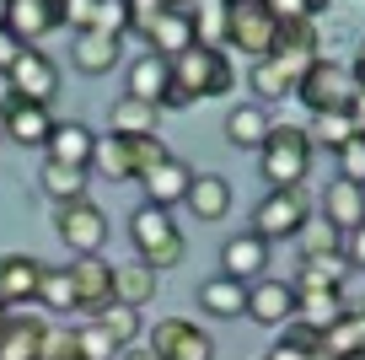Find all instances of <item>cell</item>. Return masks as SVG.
I'll return each mask as SVG.
<instances>
[{
  "instance_id": "1",
  "label": "cell",
  "mask_w": 365,
  "mask_h": 360,
  "mask_svg": "<svg viewBox=\"0 0 365 360\" xmlns=\"http://www.w3.org/2000/svg\"><path fill=\"white\" fill-rule=\"evenodd\" d=\"M167 97H161V108H194V102L205 97H226L231 91V65L226 54H215V49H182L178 59H167Z\"/></svg>"
},
{
  "instance_id": "2",
  "label": "cell",
  "mask_w": 365,
  "mask_h": 360,
  "mask_svg": "<svg viewBox=\"0 0 365 360\" xmlns=\"http://www.w3.org/2000/svg\"><path fill=\"white\" fill-rule=\"evenodd\" d=\"M312 140H307V129H296V124H269V135H263V146H258V178L269 183V189H301L307 183V172H312Z\"/></svg>"
},
{
  "instance_id": "3",
  "label": "cell",
  "mask_w": 365,
  "mask_h": 360,
  "mask_svg": "<svg viewBox=\"0 0 365 360\" xmlns=\"http://www.w3.org/2000/svg\"><path fill=\"white\" fill-rule=\"evenodd\" d=\"M129 242H135L140 264L156 269V274L182 259V231H178V221H172V210H161V204H140V210H129Z\"/></svg>"
},
{
  "instance_id": "4",
  "label": "cell",
  "mask_w": 365,
  "mask_h": 360,
  "mask_svg": "<svg viewBox=\"0 0 365 360\" xmlns=\"http://www.w3.org/2000/svg\"><path fill=\"white\" fill-rule=\"evenodd\" d=\"M226 6V49L247 59H263L274 49V33H279V16H274L269 0H220Z\"/></svg>"
},
{
  "instance_id": "5",
  "label": "cell",
  "mask_w": 365,
  "mask_h": 360,
  "mask_svg": "<svg viewBox=\"0 0 365 360\" xmlns=\"http://www.w3.org/2000/svg\"><path fill=\"white\" fill-rule=\"evenodd\" d=\"M296 97L307 102L312 113H349V97H354V76L349 65H339V59H312L307 76L296 81Z\"/></svg>"
},
{
  "instance_id": "6",
  "label": "cell",
  "mask_w": 365,
  "mask_h": 360,
  "mask_svg": "<svg viewBox=\"0 0 365 360\" xmlns=\"http://www.w3.org/2000/svg\"><path fill=\"white\" fill-rule=\"evenodd\" d=\"M0 129L11 146H27V151H43L48 146V129H54V113L43 102H27L16 86L0 91Z\"/></svg>"
},
{
  "instance_id": "7",
  "label": "cell",
  "mask_w": 365,
  "mask_h": 360,
  "mask_svg": "<svg viewBox=\"0 0 365 360\" xmlns=\"http://www.w3.org/2000/svg\"><path fill=\"white\" fill-rule=\"evenodd\" d=\"M54 226H59V242H65L76 259H86V253H103V242H108V210H103V204H91V199L59 204Z\"/></svg>"
},
{
  "instance_id": "8",
  "label": "cell",
  "mask_w": 365,
  "mask_h": 360,
  "mask_svg": "<svg viewBox=\"0 0 365 360\" xmlns=\"http://www.w3.org/2000/svg\"><path fill=\"white\" fill-rule=\"evenodd\" d=\"M150 355L156 360H215V339H210V328L188 323V317H161L150 328Z\"/></svg>"
},
{
  "instance_id": "9",
  "label": "cell",
  "mask_w": 365,
  "mask_h": 360,
  "mask_svg": "<svg viewBox=\"0 0 365 360\" xmlns=\"http://www.w3.org/2000/svg\"><path fill=\"white\" fill-rule=\"evenodd\" d=\"M307 226V194L301 189H269L252 210V231L263 242H279V236H296Z\"/></svg>"
},
{
  "instance_id": "10",
  "label": "cell",
  "mask_w": 365,
  "mask_h": 360,
  "mask_svg": "<svg viewBox=\"0 0 365 360\" xmlns=\"http://www.w3.org/2000/svg\"><path fill=\"white\" fill-rule=\"evenodd\" d=\"M263 59H274L290 81H301V76H307V65L317 59V22H312V16H290V22H279L274 49Z\"/></svg>"
},
{
  "instance_id": "11",
  "label": "cell",
  "mask_w": 365,
  "mask_h": 360,
  "mask_svg": "<svg viewBox=\"0 0 365 360\" xmlns=\"http://www.w3.org/2000/svg\"><path fill=\"white\" fill-rule=\"evenodd\" d=\"M54 27H65V0H6V33L22 49H38Z\"/></svg>"
},
{
  "instance_id": "12",
  "label": "cell",
  "mask_w": 365,
  "mask_h": 360,
  "mask_svg": "<svg viewBox=\"0 0 365 360\" xmlns=\"http://www.w3.org/2000/svg\"><path fill=\"white\" fill-rule=\"evenodd\" d=\"M6 86H16L27 102H54L59 97V65L43 54V49H22V54L11 59V70H6Z\"/></svg>"
},
{
  "instance_id": "13",
  "label": "cell",
  "mask_w": 365,
  "mask_h": 360,
  "mask_svg": "<svg viewBox=\"0 0 365 360\" xmlns=\"http://www.w3.org/2000/svg\"><path fill=\"white\" fill-rule=\"evenodd\" d=\"M247 323H258V328H285L290 317H296V285H285V280H252L247 285Z\"/></svg>"
},
{
  "instance_id": "14",
  "label": "cell",
  "mask_w": 365,
  "mask_h": 360,
  "mask_svg": "<svg viewBox=\"0 0 365 360\" xmlns=\"http://www.w3.org/2000/svg\"><path fill=\"white\" fill-rule=\"evenodd\" d=\"M38 280H43V264L33 253H0V306L6 312H22L27 301H38Z\"/></svg>"
},
{
  "instance_id": "15",
  "label": "cell",
  "mask_w": 365,
  "mask_h": 360,
  "mask_svg": "<svg viewBox=\"0 0 365 360\" xmlns=\"http://www.w3.org/2000/svg\"><path fill=\"white\" fill-rule=\"evenodd\" d=\"M118 59H124V38L118 33L86 27V33L70 38V65H76L81 76H108V70H118Z\"/></svg>"
},
{
  "instance_id": "16",
  "label": "cell",
  "mask_w": 365,
  "mask_h": 360,
  "mask_svg": "<svg viewBox=\"0 0 365 360\" xmlns=\"http://www.w3.org/2000/svg\"><path fill=\"white\" fill-rule=\"evenodd\" d=\"M220 274H231V280H242V285H252V280H263L269 274V242H263L258 231H237L220 248Z\"/></svg>"
},
{
  "instance_id": "17",
  "label": "cell",
  "mask_w": 365,
  "mask_h": 360,
  "mask_svg": "<svg viewBox=\"0 0 365 360\" xmlns=\"http://www.w3.org/2000/svg\"><path fill=\"white\" fill-rule=\"evenodd\" d=\"M188 183H194V167L178 156H161L156 167L140 172V189H145V204H161V210H172L178 199H188Z\"/></svg>"
},
{
  "instance_id": "18",
  "label": "cell",
  "mask_w": 365,
  "mask_h": 360,
  "mask_svg": "<svg viewBox=\"0 0 365 360\" xmlns=\"http://www.w3.org/2000/svg\"><path fill=\"white\" fill-rule=\"evenodd\" d=\"M70 280H76V301L81 312H103L113 301V264L103 253H86V259L70 264Z\"/></svg>"
},
{
  "instance_id": "19",
  "label": "cell",
  "mask_w": 365,
  "mask_h": 360,
  "mask_svg": "<svg viewBox=\"0 0 365 360\" xmlns=\"http://www.w3.org/2000/svg\"><path fill=\"white\" fill-rule=\"evenodd\" d=\"M145 44H150V54H161V59H178L182 49H194V11H156L145 27Z\"/></svg>"
},
{
  "instance_id": "20",
  "label": "cell",
  "mask_w": 365,
  "mask_h": 360,
  "mask_svg": "<svg viewBox=\"0 0 365 360\" xmlns=\"http://www.w3.org/2000/svg\"><path fill=\"white\" fill-rule=\"evenodd\" d=\"M91 146H97V135H91L81 119H65V124L54 119L43 156H48V161H65V167H91Z\"/></svg>"
},
{
  "instance_id": "21",
  "label": "cell",
  "mask_w": 365,
  "mask_h": 360,
  "mask_svg": "<svg viewBox=\"0 0 365 360\" xmlns=\"http://www.w3.org/2000/svg\"><path fill=\"white\" fill-rule=\"evenodd\" d=\"M322 221H328L333 231H354V226L365 221V189L333 178L328 189H322Z\"/></svg>"
},
{
  "instance_id": "22",
  "label": "cell",
  "mask_w": 365,
  "mask_h": 360,
  "mask_svg": "<svg viewBox=\"0 0 365 360\" xmlns=\"http://www.w3.org/2000/svg\"><path fill=\"white\" fill-rule=\"evenodd\" d=\"M344 312H349V306H344V291H296V317H290V323L312 328V334L322 339Z\"/></svg>"
},
{
  "instance_id": "23",
  "label": "cell",
  "mask_w": 365,
  "mask_h": 360,
  "mask_svg": "<svg viewBox=\"0 0 365 360\" xmlns=\"http://www.w3.org/2000/svg\"><path fill=\"white\" fill-rule=\"evenodd\" d=\"M167 59L161 54H140L135 65H129V76H124V97H140V102H150V108H161V97H167Z\"/></svg>"
},
{
  "instance_id": "24",
  "label": "cell",
  "mask_w": 365,
  "mask_h": 360,
  "mask_svg": "<svg viewBox=\"0 0 365 360\" xmlns=\"http://www.w3.org/2000/svg\"><path fill=\"white\" fill-rule=\"evenodd\" d=\"M91 167L103 172V178H113V183H129L135 178V140H124V135H97V146H91Z\"/></svg>"
},
{
  "instance_id": "25",
  "label": "cell",
  "mask_w": 365,
  "mask_h": 360,
  "mask_svg": "<svg viewBox=\"0 0 365 360\" xmlns=\"http://www.w3.org/2000/svg\"><path fill=\"white\" fill-rule=\"evenodd\" d=\"M188 210L199 215V221H220V215L231 210V183L220 178V172H194V183H188Z\"/></svg>"
},
{
  "instance_id": "26",
  "label": "cell",
  "mask_w": 365,
  "mask_h": 360,
  "mask_svg": "<svg viewBox=\"0 0 365 360\" xmlns=\"http://www.w3.org/2000/svg\"><path fill=\"white\" fill-rule=\"evenodd\" d=\"M199 306H205V317H242L247 312V285L231 280V274H210L199 285Z\"/></svg>"
},
{
  "instance_id": "27",
  "label": "cell",
  "mask_w": 365,
  "mask_h": 360,
  "mask_svg": "<svg viewBox=\"0 0 365 360\" xmlns=\"http://www.w3.org/2000/svg\"><path fill=\"white\" fill-rule=\"evenodd\" d=\"M344 280H349V259L333 248V253H317V259H301L296 291H344Z\"/></svg>"
},
{
  "instance_id": "28",
  "label": "cell",
  "mask_w": 365,
  "mask_h": 360,
  "mask_svg": "<svg viewBox=\"0 0 365 360\" xmlns=\"http://www.w3.org/2000/svg\"><path fill=\"white\" fill-rule=\"evenodd\" d=\"M38 183L54 204H70V199H86V167H65V161H48L38 167Z\"/></svg>"
},
{
  "instance_id": "29",
  "label": "cell",
  "mask_w": 365,
  "mask_h": 360,
  "mask_svg": "<svg viewBox=\"0 0 365 360\" xmlns=\"http://www.w3.org/2000/svg\"><path fill=\"white\" fill-rule=\"evenodd\" d=\"M48 323H38V317H22L11 312V323H6V334H0V360H38V339H43Z\"/></svg>"
},
{
  "instance_id": "30",
  "label": "cell",
  "mask_w": 365,
  "mask_h": 360,
  "mask_svg": "<svg viewBox=\"0 0 365 360\" xmlns=\"http://www.w3.org/2000/svg\"><path fill=\"white\" fill-rule=\"evenodd\" d=\"M156 113H161V108H150V102H140V97H118V102H113V119H108V129H113V135H124V140L156 135Z\"/></svg>"
},
{
  "instance_id": "31",
  "label": "cell",
  "mask_w": 365,
  "mask_h": 360,
  "mask_svg": "<svg viewBox=\"0 0 365 360\" xmlns=\"http://www.w3.org/2000/svg\"><path fill=\"white\" fill-rule=\"evenodd\" d=\"M322 355L344 360V355H365V312H344L339 323L322 334Z\"/></svg>"
},
{
  "instance_id": "32",
  "label": "cell",
  "mask_w": 365,
  "mask_h": 360,
  "mask_svg": "<svg viewBox=\"0 0 365 360\" xmlns=\"http://www.w3.org/2000/svg\"><path fill=\"white\" fill-rule=\"evenodd\" d=\"M38 301L48 306V317H70V312H81L70 269H48V264H43V280H38Z\"/></svg>"
},
{
  "instance_id": "33",
  "label": "cell",
  "mask_w": 365,
  "mask_h": 360,
  "mask_svg": "<svg viewBox=\"0 0 365 360\" xmlns=\"http://www.w3.org/2000/svg\"><path fill=\"white\" fill-rule=\"evenodd\" d=\"M247 86H252V97H258V108H269V102H285L290 91H296V81H290L285 70L274 65V59H252Z\"/></svg>"
},
{
  "instance_id": "34",
  "label": "cell",
  "mask_w": 365,
  "mask_h": 360,
  "mask_svg": "<svg viewBox=\"0 0 365 360\" xmlns=\"http://www.w3.org/2000/svg\"><path fill=\"white\" fill-rule=\"evenodd\" d=\"M150 296H156V269H145V264L113 269V301H124V306H150Z\"/></svg>"
},
{
  "instance_id": "35",
  "label": "cell",
  "mask_w": 365,
  "mask_h": 360,
  "mask_svg": "<svg viewBox=\"0 0 365 360\" xmlns=\"http://www.w3.org/2000/svg\"><path fill=\"white\" fill-rule=\"evenodd\" d=\"M263 135H269V119H263L258 102H242V108L226 119V140H231V146H242V151H258Z\"/></svg>"
},
{
  "instance_id": "36",
  "label": "cell",
  "mask_w": 365,
  "mask_h": 360,
  "mask_svg": "<svg viewBox=\"0 0 365 360\" xmlns=\"http://www.w3.org/2000/svg\"><path fill=\"white\" fill-rule=\"evenodd\" d=\"M194 44L226 54V6L220 0H199L194 6Z\"/></svg>"
},
{
  "instance_id": "37",
  "label": "cell",
  "mask_w": 365,
  "mask_h": 360,
  "mask_svg": "<svg viewBox=\"0 0 365 360\" xmlns=\"http://www.w3.org/2000/svg\"><path fill=\"white\" fill-rule=\"evenodd\" d=\"M97 323L108 328V334L118 339V344H135L140 339V306H124V301H108L103 312H91Z\"/></svg>"
},
{
  "instance_id": "38",
  "label": "cell",
  "mask_w": 365,
  "mask_h": 360,
  "mask_svg": "<svg viewBox=\"0 0 365 360\" xmlns=\"http://www.w3.org/2000/svg\"><path fill=\"white\" fill-rule=\"evenodd\" d=\"M349 135H354L349 113H312V129H307V140H312V146H328V151H339Z\"/></svg>"
},
{
  "instance_id": "39",
  "label": "cell",
  "mask_w": 365,
  "mask_h": 360,
  "mask_svg": "<svg viewBox=\"0 0 365 360\" xmlns=\"http://www.w3.org/2000/svg\"><path fill=\"white\" fill-rule=\"evenodd\" d=\"M76 339H81V360H118V349H124L103 323H97V317H91V323H81Z\"/></svg>"
},
{
  "instance_id": "40",
  "label": "cell",
  "mask_w": 365,
  "mask_h": 360,
  "mask_svg": "<svg viewBox=\"0 0 365 360\" xmlns=\"http://www.w3.org/2000/svg\"><path fill=\"white\" fill-rule=\"evenodd\" d=\"M38 360H81L76 328H43V339H38Z\"/></svg>"
},
{
  "instance_id": "41",
  "label": "cell",
  "mask_w": 365,
  "mask_h": 360,
  "mask_svg": "<svg viewBox=\"0 0 365 360\" xmlns=\"http://www.w3.org/2000/svg\"><path fill=\"white\" fill-rule=\"evenodd\" d=\"M296 248H301V259H317V253H333L339 248V231H333L328 221H307L296 231Z\"/></svg>"
},
{
  "instance_id": "42",
  "label": "cell",
  "mask_w": 365,
  "mask_h": 360,
  "mask_svg": "<svg viewBox=\"0 0 365 360\" xmlns=\"http://www.w3.org/2000/svg\"><path fill=\"white\" fill-rule=\"evenodd\" d=\"M333 156H339V178H344V183H360V189H365V135H349L339 151H333Z\"/></svg>"
},
{
  "instance_id": "43",
  "label": "cell",
  "mask_w": 365,
  "mask_h": 360,
  "mask_svg": "<svg viewBox=\"0 0 365 360\" xmlns=\"http://www.w3.org/2000/svg\"><path fill=\"white\" fill-rule=\"evenodd\" d=\"M97 27L124 38L135 27V0H97Z\"/></svg>"
},
{
  "instance_id": "44",
  "label": "cell",
  "mask_w": 365,
  "mask_h": 360,
  "mask_svg": "<svg viewBox=\"0 0 365 360\" xmlns=\"http://www.w3.org/2000/svg\"><path fill=\"white\" fill-rule=\"evenodd\" d=\"M161 156H172L161 135H140V140H135V167H140V172H145V167H156ZM140 172H135V178H140Z\"/></svg>"
},
{
  "instance_id": "45",
  "label": "cell",
  "mask_w": 365,
  "mask_h": 360,
  "mask_svg": "<svg viewBox=\"0 0 365 360\" xmlns=\"http://www.w3.org/2000/svg\"><path fill=\"white\" fill-rule=\"evenodd\" d=\"M65 27H76V33L97 27V0H65Z\"/></svg>"
},
{
  "instance_id": "46",
  "label": "cell",
  "mask_w": 365,
  "mask_h": 360,
  "mask_svg": "<svg viewBox=\"0 0 365 360\" xmlns=\"http://www.w3.org/2000/svg\"><path fill=\"white\" fill-rule=\"evenodd\" d=\"M339 253L349 259V269H365V221L354 226V231H344V236H339Z\"/></svg>"
},
{
  "instance_id": "47",
  "label": "cell",
  "mask_w": 365,
  "mask_h": 360,
  "mask_svg": "<svg viewBox=\"0 0 365 360\" xmlns=\"http://www.w3.org/2000/svg\"><path fill=\"white\" fill-rule=\"evenodd\" d=\"M263 360H317V355H312V349H301V344H290V339H279Z\"/></svg>"
},
{
  "instance_id": "48",
  "label": "cell",
  "mask_w": 365,
  "mask_h": 360,
  "mask_svg": "<svg viewBox=\"0 0 365 360\" xmlns=\"http://www.w3.org/2000/svg\"><path fill=\"white\" fill-rule=\"evenodd\" d=\"M22 54V44H16L11 33H6V27H0V76H6V70H11V59Z\"/></svg>"
},
{
  "instance_id": "49",
  "label": "cell",
  "mask_w": 365,
  "mask_h": 360,
  "mask_svg": "<svg viewBox=\"0 0 365 360\" xmlns=\"http://www.w3.org/2000/svg\"><path fill=\"white\" fill-rule=\"evenodd\" d=\"M349 124H354V135H365V86H354V97H349Z\"/></svg>"
},
{
  "instance_id": "50",
  "label": "cell",
  "mask_w": 365,
  "mask_h": 360,
  "mask_svg": "<svg viewBox=\"0 0 365 360\" xmlns=\"http://www.w3.org/2000/svg\"><path fill=\"white\" fill-rule=\"evenodd\" d=\"M118 360H156V355H150V344H140V339H135V344L118 349Z\"/></svg>"
},
{
  "instance_id": "51",
  "label": "cell",
  "mask_w": 365,
  "mask_h": 360,
  "mask_svg": "<svg viewBox=\"0 0 365 360\" xmlns=\"http://www.w3.org/2000/svg\"><path fill=\"white\" fill-rule=\"evenodd\" d=\"M349 76H354V86H365V44L354 49V65H349Z\"/></svg>"
},
{
  "instance_id": "52",
  "label": "cell",
  "mask_w": 365,
  "mask_h": 360,
  "mask_svg": "<svg viewBox=\"0 0 365 360\" xmlns=\"http://www.w3.org/2000/svg\"><path fill=\"white\" fill-rule=\"evenodd\" d=\"M156 6H161V11H194L199 0H156Z\"/></svg>"
},
{
  "instance_id": "53",
  "label": "cell",
  "mask_w": 365,
  "mask_h": 360,
  "mask_svg": "<svg viewBox=\"0 0 365 360\" xmlns=\"http://www.w3.org/2000/svg\"><path fill=\"white\" fill-rule=\"evenodd\" d=\"M333 0H307V16H317V11H328Z\"/></svg>"
},
{
  "instance_id": "54",
  "label": "cell",
  "mask_w": 365,
  "mask_h": 360,
  "mask_svg": "<svg viewBox=\"0 0 365 360\" xmlns=\"http://www.w3.org/2000/svg\"><path fill=\"white\" fill-rule=\"evenodd\" d=\"M6 323H11V312H6V306H0V334H6Z\"/></svg>"
},
{
  "instance_id": "55",
  "label": "cell",
  "mask_w": 365,
  "mask_h": 360,
  "mask_svg": "<svg viewBox=\"0 0 365 360\" xmlns=\"http://www.w3.org/2000/svg\"><path fill=\"white\" fill-rule=\"evenodd\" d=\"M317 360H328V355H317ZM344 360H365V355H344Z\"/></svg>"
},
{
  "instance_id": "56",
  "label": "cell",
  "mask_w": 365,
  "mask_h": 360,
  "mask_svg": "<svg viewBox=\"0 0 365 360\" xmlns=\"http://www.w3.org/2000/svg\"><path fill=\"white\" fill-rule=\"evenodd\" d=\"M0 27H6V0H0Z\"/></svg>"
}]
</instances>
